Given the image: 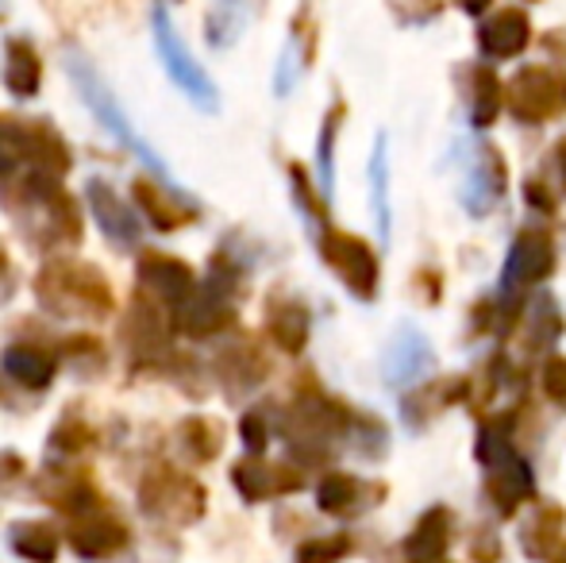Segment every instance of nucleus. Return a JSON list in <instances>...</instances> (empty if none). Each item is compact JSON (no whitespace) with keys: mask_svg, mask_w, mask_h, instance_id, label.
Masks as SVG:
<instances>
[{"mask_svg":"<svg viewBox=\"0 0 566 563\" xmlns=\"http://www.w3.org/2000/svg\"><path fill=\"white\" fill-rule=\"evenodd\" d=\"M355 409H347L343 402L321 394L316 386L297 394L293 409L282 421V436L290 444V451L301 459V463H324V459L336 456V448L343 440H350L355 432Z\"/></svg>","mask_w":566,"mask_h":563,"instance_id":"nucleus-1","label":"nucleus"},{"mask_svg":"<svg viewBox=\"0 0 566 563\" xmlns=\"http://www.w3.org/2000/svg\"><path fill=\"white\" fill-rule=\"evenodd\" d=\"M35 293L46 313L62 316H108L116 309L113 285L105 274L97 267L66 263V259H54L39 271Z\"/></svg>","mask_w":566,"mask_h":563,"instance_id":"nucleus-2","label":"nucleus"},{"mask_svg":"<svg viewBox=\"0 0 566 563\" xmlns=\"http://www.w3.org/2000/svg\"><path fill=\"white\" fill-rule=\"evenodd\" d=\"M70 74H74V85L82 90V97H85V105L93 108V116H97V121L105 124V128L113 132V136L124 143L127 150H135V155H139L143 163L158 174V178L170 181V170H166L163 155H158L147 139H139V132L132 128V121L124 116V108H119V101L113 97V90H108V85L97 77V70H93L90 62H82V59H70Z\"/></svg>","mask_w":566,"mask_h":563,"instance_id":"nucleus-3","label":"nucleus"},{"mask_svg":"<svg viewBox=\"0 0 566 563\" xmlns=\"http://www.w3.org/2000/svg\"><path fill=\"white\" fill-rule=\"evenodd\" d=\"M139 505H143V513H150V518L163 521V525L181 529V525L201 521L205 505H209V494H205L201 482L189 479V475L158 467V471H150L147 479H143Z\"/></svg>","mask_w":566,"mask_h":563,"instance_id":"nucleus-4","label":"nucleus"},{"mask_svg":"<svg viewBox=\"0 0 566 563\" xmlns=\"http://www.w3.org/2000/svg\"><path fill=\"white\" fill-rule=\"evenodd\" d=\"M231 293H235V274H231L224 263H217V274L205 285H197V290L174 309V324L193 340L217 336L220 329H228V324L235 321Z\"/></svg>","mask_w":566,"mask_h":563,"instance_id":"nucleus-5","label":"nucleus"},{"mask_svg":"<svg viewBox=\"0 0 566 563\" xmlns=\"http://www.w3.org/2000/svg\"><path fill=\"white\" fill-rule=\"evenodd\" d=\"M321 256L355 298L370 301L374 293H378V282H381L378 256H374V248L366 240L328 225V228H321Z\"/></svg>","mask_w":566,"mask_h":563,"instance_id":"nucleus-6","label":"nucleus"},{"mask_svg":"<svg viewBox=\"0 0 566 563\" xmlns=\"http://www.w3.org/2000/svg\"><path fill=\"white\" fill-rule=\"evenodd\" d=\"M155 43L158 54H163L166 70L178 82V90L193 101L197 108H217V85L209 82V74L201 70V62L186 51V43L178 39V31L170 28V15L166 8H155Z\"/></svg>","mask_w":566,"mask_h":563,"instance_id":"nucleus-7","label":"nucleus"},{"mask_svg":"<svg viewBox=\"0 0 566 563\" xmlns=\"http://www.w3.org/2000/svg\"><path fill=\"white\" fill-rule=\"evenodd\" d=\"M509 108L524 124H544L566 108V82L547 66H528L509 85Z\"/></svg>","mask_w":566,"mask_h":563,"instance_id":"nucleus-8","label":"nucleus"},{"mask_svg":"<svg viewBox=\"0 0 566 563\" xmlns=\"http://www.w3.org/2000/svg\"><path fill=\"white\" fill-rule=\"evenodd\" d=\"M85 205H90L93 220H97V228L105 232L108 243H116V248H135V243L143 240L139 212H135L108 181L93 178L90 186H85Z\"/></svg>","mask_w":566,"mask_h":563,"instance_id":"nucleus-9","label":"nucleus"},{"mask_svg":"<svg viewBox=\"0 0 566 563\" xmlns=\"http://www.w3.org/2000/svg\"><path fill=\"white\" fill-rule=\"evenodd\" d=\"M231 482L235 490L247 498V502H266V498H285V494H297L305 487V475L297 467H285V463H266V459L251 456L243 463L231 467Z\"/></svg>","mask_w":566,"mask_h":563,"instance_id":"nucleus-10","label":"nucleus"},{"mask_svg":"<svg viewBox=\"0 0 566 563\" xmlns=\"http://www.w3.org/2000/svg\"><path fill=\"white\" fill-rule=\"evenodd\" d=\"M505 158H501V150H493L490 143H482L474 155V163H470V174H467V186H462V209L470 212V217H490L493 205L505 197Z\"/></svg>","mask_w":566,"mask_h":563,"instance_id":"nucleus-11","label":"nucleus"},{"mask_svg":"<svg viewBox=\"0 0 566 563\" xmlns=\"http://www.w3.org/2000/svg\"><path fill=\"white\" fill-rule=\"evenodd\" d=\"M386 498V487L381 482H363L355 475L343 471H328L321 482H316V505L332 518H358L370 505H378Z\"/></svg>","mask_w":566,"mask_h":563,"instance_id":"nucleus-12","label":"nucleus"},{"mask_svg":"<svg viewBox=\"0 0 566 563\" xmlns=\"http://www.w3.org/2000/svg\"><path fill=\"white\" fill-rule=\"evenodd\" d=\"M70 549L90 563L113 560L116 552L127 549V525L97 505V510L82 513V518L74 521V529H70Z\"/></svg>","mask_w":566,"mask_h":563,"instance_id":"nucleus-13","label":"nucleus"},{"mask_svg":"<svg viewBox=\"0 0 566 563\" xmlns=\"http://www.w3.org/2000/svg\"><path fill=\"white\" fill-rule=\"evenodd\" d=\"M485 494H490L493 510L501 518H513L532 494H536V475H532V463L516 451L501 456L497 463L490 467V479H485Z\"/></svg>","mask_w":566,"mask_h":563,"instance_id":"nucleus-14","label":"nucleus"},{"mask_svg":"<svg viewBox=\"0 0 566 563\" xmlns=\"http://www.w3.org/2000/svg\"><path fill=\"white\" fill-rule=\"evenodd\" d=\"M135 279H139V290H147L150 298L166 301V305L178 309L189 293L197 290V274L189 271L181 259L174 256H158V251H147L135 267Z\"/></svg>","mask_w":566,"mask_h":563,"instance_id":"nucleus-15","label":"nucleus"},{"mask_svg":"<svg viewBox=\"0 0 566 563\" xmlns=\"http://www.w3.org/2000/svg\"><path fill=\"white\" fill-rule=\"evenodd\" d=\"M432 363V344H428V336L420 329H401L389 340L386 355H381V371H386L389 386H412Z\"/></svg>","mask_w":566,"mask_h":563,"instance_id":"nucleus-16","label":"nucleus"},{"mask_svg":"<svg viewBox=\"0 0 566 563\" xmlns=\"http://www.w3.org/2000/svg\"><path fill=\"white\" fill-rule=\"evenodd\" d=\"M0 367H4V375L12 378V383L28 386V390H43V386L54 383L59 359L35 344H12L0 355Z\"/></svg>","mask_w":566,"mask_h":563,"instance_id":"nucleus-17","label":"nucleus"},{"mask_svg":"<svg viewBox=\"0 0 566 563\" xmlns=\"http://www.w3.org/2000/svg\"><path fill=\"white\" fill-rule=\"evenodd\" d=\"M451 525H454L451 510L432 505V510L412 525L409 541H405V556H409L412 563H440V556L451 544Z\"/></svg>","mask_w":566,"mask_h":563,"instance_id":"nucleus-18","label":"nucleus"},{"mask_svg":"<svg viewBox=\"0 0 566 563\" xmlns=\"http://www.w3.org/2000/svg\"><path fill=\"white\" fill-rule=\"evenodd\" d=\"M470 390H474V383H467V378H443V383L420 386V390H412L409 398H405V421L412 428H424L440 409L470 398Z\"/></svg>","mask_w":566,"mask_h":563,"instance_id":"nucleus-19","label":"nucleus"},{"mask_svg":"<svg viewBox=\"0 0 566 563\" xmlns=\"http://www.w3.org/2000/svg\"><path fill=\"white\" fill-rule=\"evenodd\" d=\"M528 39H532L528 15L516 12V8H505L501 15L482 23L478 43H482V51L493 54V59H513V54H521L524 46H528Z\"/></svg>","mask_w":566,"mask_h":563,"instance_id":"nucleus-20","label":"nucleus"},{"mask_svg":"<svg viewBox=\"0 0 566 563\" xmlns=\"http://www.w3.org/2000/svg\"><path fill=\"white\" fill-rule=\"evenodd\" d=\"M135 201H139L147 225L158 228V232H178L181 225H189L197 217L193 205H181V197L163 194V189L147 186V181H135Z\"/></svg>","mask_w":566,"mask_h":563,"instance_id":"nucleus-21","label":"nucleus"},{"mask_svg":"<svg viewBox=\"0 0 566 563\" xmlns=\"http://www.w3.org/2000/svg\"><path fill=\"white\" fill-rule=\"evenodd\" d=\"M266 329H270V340H274L282 352L297 355L305 352L308 344V329H313V321H308V309L301 305V301H277L274 309H270L266 316Z\"/></svg>","mask_w":566,"mask_h":563,"instance_id":"nucleus-22","label":"nucleus"},{"mask_svg":"<svg viewBox=\"0 0 566 563\" xmlns=\"http://www.w3.org/2000/svg\"><path fill=\"white\" fill-rule=\"evenodd\" d=\"M8 549L28 563H54L59 560V533L46 521H15L8 529Z\"/></svg>","mask_w":566,"mask_h":563,"instance_id":"nucleus-23","label":"nucleus"},{"mask_svg":"<svg viewBox=\"0 0 566 563\" xmlns=\"http://www.w3.org/2000/svg\"><path fill=\"white\" fill-rule=\"evenodd\" d=\"M559 541H563V505H555V502L536 505V510H532V521L524 525V536H521L524 552L536 560H547L555 549H559Z\"/></svg>","mask_w":566,"mask_h":563,"instance_id":"nucleus-24","label":"nucleus"},{"mask_svg":"<svg viewBox=\"0 0 566 563\" xmlns=\"http://www.w3.org/2000/svg\"><path fill=\"white\" fill-rule=\"evenodd\" d=\"M501 116V82L493 70L474 66L470 70V121L478 128H490Z\"/></svg>","mask_w":566,"mask_h":563,"instance_id":"nucleus-25","label":"nucleus"},{"mask_svg":"<svg viewBox=\"0 0 566 563\" xmlns=\"http://www.w3.org/2000/svg\"><path fill=\"white\" fill-rule=\"evenodd\" d=\"M559 336H563L559 305H555L552 293H536V301H532V316H528V347L547 352Z\"/></svg>","mask_w":566,"mask_h":563,"instance_id":"nucleus-26","label":"nucleus"},{"mask_svg":"<svg viewBox=\"0 0 566 563\" xmlns=\"http://www.w3.org/2000/svg\"><path fill=\"white\" fill-rule=\"evenodd\" d=\"M39 74H43V66H39L35 51L23 43H12L8 46V66H4V82L8 90L15 93V97H35L39 93Z\"/></svg>","mask_w":566,"mask_h":563,"instance_id":"nucleus-27","label":"nucleus"},{"mask_svg":"<svg viewBox=\"0 0 566 563\" xmlns=\"http://www.w3.org/2000/svg\"><path fill=\"white\" fill-rule=\"evenodd\" d=\"M178 440H181V451H186L193 463H209V459L220 456V428L212 421H205V417L181 421Z\"/></svg>","mask_w":566,"mask_h":563,"instance_id":"nucleus-28","label":"nucleus"},{"mask_svg":"<svg viewBox=\"0 0 566 563\" xmlns=\"http://www.w3.org/2000/svg\"><path fill=\"white\" fill-rule=\"evenodd\" d=\"M28 150H31L28 124L0 116V178H8V174L20 170V166L28 163Z\"/></svg>","mask_w":566,"mask_h":563,"instance_id":"nucleus-29","label":"nucleus"},{"mask_svg":"<svg viewBox=\"0 0 566 563\" xmlns=\"http://www.w3.org/2000/svg\"><path fill=\"white\" fill-rule=\"evenodd\" d=\"M513 414L497 417V421L482 425V432H478V459H482L485 467H493L501 456H509L513 451Z\"/></svg>","mask_w":566,"mask_h":563,"instance_id":"nucleus-30","label":"nucleus"},{"mask_svg":"<svg viewBox=\"0 0 566 563\" xmlns=\"http://www.w3.org/2000/svg\"><path fill=\"white\" fill-rule=\"evenodd\" d=\"M350 552V536L343 533H328V536H313L297 549L293 563H339Z\"/></svg>","mask_w":566,"mask_h":563,"instance_id":"nucleus-31","label":"nucleus"},{"mask_svg":"<svg viewBox=\"0 0 566 563\" xmlns=\"http://www.w3.org/2000/svg\"><path fill=\"white\" fill-rule=\"evenodd\" d=\"M374 212H378L381 236H389V197H386V143L378 139L374 150Z\"/></svg>","mask_w":566,"mask_h":563,"instance_id":"nucleus-32","label":"nucleus"},{"mask_svg":"<svg viewBox=\"0 0 566 563\" xmlns=\"http://www.w3.org/2000/svg\"><path fill=\"white\" fill-rule=\"evenodd\" d=\"M90 440H93V432L82 421H74V417H66V421L51 432L54 451H82V448H90Z\"/></svg>","mask_w":566,"mask_h":563,"instance_id":"nucleus-33","label":"nucleus"},{"mask_svg":"<svg viewBox=\"0 0 566 563\" xmlns=\"http://www.w3.org/2000/svg\"><path fill=\"white\" fill-rule=\"evenodd\" d=\"M339 121H343V108H332V116L324 121V132H321V186H324V194H332V147H336V128H339Z\"/></svg>","mask_w":566,"mask_h":563,"instance_id":"nucleus-34","label":"nucleus"},{"mask_svg":"<svg viewBox=\"0 0 566 563\" xmlns=\"http://www.w3.org/2000/svg\"><path fill=\"white\" fill-rule=\"evenodd\" d=\"M239 432H243L247 448H251L254 456H259V451L270 444V421H266V414H262V409H251V414L243 417V425H239Z\"/></svg>","mask_w":566,"mask_h":563,"instance_id":"nucleus-35","label":"nucleus"},{"mask_svg":"<svg viewBox=\"0 0 566 563\" xmlns=\"http://www.w3.org/2000/svg\"><path fill=\"white\" fill-rule=\"evenodd\" d=\"M544 394L555 402V406H566V359L563 355H552L544 363Z\"/></svg>","mask_w":566,"mask_h":563,"instance_id":"nucleus-36","label":"nucleus"},{"mask_svg":"<svg viewBox=\"0 0 566 563\" xmlns=\"http://www.w3.org/2000/svg\"><path fill=\"white\" fill-rule=\"evenodd\" d=\"M417 285H420V298H424L428 305H436V301L443 298V279L436 271H420L417 274Z\"/></svg>","mask_w":566,"mask_h":563,"instance_id":"nucleus-37","label":"nucleus"},{"mask_svg":"<svg viewBox=\"0 0 566 563\" xmlns=\"http://www.w3.org/2000/svg\"><path fill=\"white\" fill-rule=\"evenodd\" d=\"M15 293V274H12V263H8L4 248H0V305H8Z\"/></svg>","mask_w":566,"mask_h":563,"instance_id":"nucleus-38","label":"nucleus"},{"mask_svg":"<svg viewBox=\"0 0 566 563\" xmlns=\"http://www.w3.org/2000/svg\"><path fill=\"white\" fill-rule=\"evenodd\" d=\"M501 552H497V544H493V536L490 533H478L474 536V560H482V563H493Z\"/></svg>","mask_w":566,"mask_h":563,"instance_id":"nucleus-39","label":"nucleus"},{"mask_svg":"<svg viewBox=\"0 0 566 563\" xmlns=\"http://www.w3.org/2000/svg\"><path fill=\"white\" fill-rule=\"evenodd\" d=\"M23 475V459H15V456H0V482H12V479H20Z\"/></svg>","mask_w":566,"mask_h":563,"instance_id":"nucleus-40","label":"nucleus"},{"mask_svg":"<svg viewBox=\"0 0 566 563\" xmlns=\"http://www.w3.org/2000/svg\"><path fill=\"white\" fill-rule=\"evenodd\" d=\"M459 4L467 8V12H482V8L490 4V0H459Z\"/></svg>","mask_w":566,"mask_h":563,"instance_id":"nucleus-41","label":"nucleus"},{"mask_svg":"<svg viewBox=\"0 0 566 563\" xmlns=\"http://www.w3.org/2000/svg\"><path fill=\"white\" fill-rule=\"evenodd\" d=\"M440 563H443V560H440Z\"/></svg>","mask_w":566,"mask_h":563,"instance_id":"nucleus-42","label":"nucleus"}]
</instances>
